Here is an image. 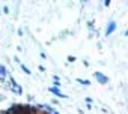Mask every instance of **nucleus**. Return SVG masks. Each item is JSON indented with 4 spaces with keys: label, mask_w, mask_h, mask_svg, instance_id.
Instances as JSON below:
<instances>
[{
    "label": "nucleus",
    "mask_w": 128,
    "mask_h": 114,
    "mask_svg": "<svg viewBox=\"0 0 128 114\" xmlns=\"http://www.w3.org/2000/svg\"><path fill=\"white\" fill-rule=\"evenodd\" d=\"M94 75H95V78L98 80V83H101V84H106V83L108 81V78H107L104 74H101V72H95Z\"/></svg>",
    "instance_id": "1"
},
{
    "label": "nucleus",
    "mask_w": 128,
    "mask_h": 114,
    "mask_svg": "<svg viewBox=\"0 0 128 114\" xmlns=\"http://www.w3.org/2000/svg\"><path fill=\"white\" fill-rule=\"evenodd\" d=\"M114 29H116V23H114V21H110L108 26H107V29H106V35H107V36L112 35V33L114 32Z\"/></svg>",
    "instance_id": "2"
},
{
    "label": "nucleus",
    "mask_w": 128,
    "mask_h": 114,
    "mask_svg": "<svg viewBox=\"0 0 128 114\" xmlns=\"http://www.w3.org/2000/svg\"><path fill=\"white\" fill-rule=\"evenodd\" d=\"M50 92L51 93H54L56 96H59V98H66V95H63L60 90H59V87H50Z\"/></svg>",
    "instance_id": "3"
},
{
    "label": "nucleus",
    "mask_w": 128,
    "mask_h": 114,
    "mask_svg": "<svg viewBox=\"0 0 128 114\" xmlns=\"http://www.w3.org/2000/svg\"><path fill=\"white\" fill-rule=\"evenodd\" d=\"M12 92H15L17 95H21V93H23V89H21L18 84H14V86H12Z\"/></svg>",
    "instance_id": "4"
},
{
    "label": "nucleus",
    "mask_w": 128,
    "mask_h": 114,
    "mask_svg": "<svg viewBox=\"0 0 128 114\" xmlns=\"http://www.w3.org/2000/svg\"><path fill=\"white\" fill-rule=\"evenodd\" d=\"M5 75H6V68H5L3 65H0V77H2V78H3Z\"/></svg>",
    "instance_id": "5"
},
{
    "label": "nucleus",
    "mask_w": 128,
    "mask_h": 114,
    "mask_svg": "<svg viewBox=\"0 0 128 114\" xmlns=\"http://www.w3.org/2000/svg\"><path fill=\"white\" fill-rule=\"evenodd\" d=\"M53 80H54V87H59V86H60V80H59V77H57V75H54V77H53Z\"/></svg>",
    "instance_id": "6"
},
{
    "label": "nucleus",
    "mask_w": 128,
    "mask_h": 114,
    "mask_svg": "<svg viewBox=\"0 0 128 114\" xmlns=\"http://www.w3.org/2000/svg\"><path fill=\"white\" fill-rule=\"evenodd\" d=\"M77 81H78V83H80V84H84V86H89V84H90V83H89V81H88V80H82V78H78V80H77Z\"/></svg>",
    "instance_id": "7"
},
{
    "label": "nucleus",
    "mask_w": 128,
    "mask_h": 114,
    "mask_svg": "<svg viewBox=\"0 0 128 114\" xmlns=\"http://www.w3.org/2000/svg\"><path fill=\"white\" fill-rule=\"evenodd\" d=\"M21 69H23V72H26L27 75L30 74V69H27V66H24V65H21Z\"/></svg>",
    "instance_id": "8"
},
{
    "label": "nucleus",
    "mask_w": 128,
    "mask_h": 114,
    "mask_svg": "<svg viewBox=\"0 0 128 114\" xmlns=\"http://www.w3.org/2000/svg\"><path fill=\"white\" fill-rule=\"evenodd\" d=\"M74 60H76L74 56H70V57H68V62H74Z\"/></svg>",
    "instance_id": "9"
},
{
    "label": "nucleus",
    "mask_w": 128,
    "mask_h": 114,
    "mask_svg": "<svg viewBox=\"0 0 128 114\" xmlns=\"http://www.w3.org/2000/svg\"><path fill=\"white\" fill-rule=\"evenodd\" d=\"M3 12H5V14H8V12H9V8H8V6H5V8H3Z\"/></svg>",
    "instance_id": "10"
}]
</instances>
